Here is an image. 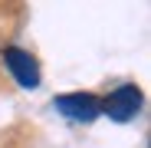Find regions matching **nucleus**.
Instances as JSON below:
<instances>
[{
  "mask_svg": "<svg viewBox=\"0 0 151 148\" xmlns=\"http://www.w3.org/2000/svg\"><path fill=\"white\" fill-rule=\"evenodd\" d=\"M53 105H56L63 115L76 118V122H92L95 115H102V99H95V95H89V92L56 95V99H53Z\"/></svg>",
  "mask_w": 151,
  "mask_h": 148,
  "instance_id": "nucleus-1",
  "label": "nucleus"
},
{
  "mask_svg": "<svg viewBox=\"0 0 151 148\" xmlns=\"http://www.w3.org/2000/svg\"><path fill=\"white\" fill-rule=\"evenodd\" d=\"M4 63L10 66V72L17 76V82L23 89H36L40 86V66H36V59L30 53H23L17 46H7L4 49Z\"/></svg>",
  "mask_w": 151,
  "mask_h": 148,
  "instance_id": "nucleus-3",
  "label": "nucleus"
},
{
  "mask_svg": "<svg viewBox=\"0 0 151 148\" xmlns=\"http://www.w3.org/2000/svg\"><path fill=\"white\" fill-rule=\"evenodd\" d=\"M138 109H141V92H138L135 86H118L105 102H102V112H105L109 118H115V122L135 118Z\"/></svg>",
  "mask_w": 151,
  "mask_h": 148,
  "instance_id": "nucleus-2",
  "label": "nucleus"
}]
</instances>
